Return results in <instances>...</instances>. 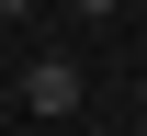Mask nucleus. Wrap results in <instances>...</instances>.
<instances>
[{
    "mask_svg": "<svg viewBox=\"0 0 147 136\" xmlns=\"http://www.w3.org/2000/svg\"><path fill=\"white\" fill-rule=\"evenodd\" d=\"M0 12H34V0H0Z\"/></svg>",
    "mask_w": 147,
    "mask_h": 136,
    "instance_id": "7ed1b4c3",
    "label": "nucleus"
},
{
    "mask_svg": "<svg viewBox=\"0 0 147 136\" xmlns=\"http://www.w3.org/2000/svg\"><path fill=\"white\" fill-rule=\"evenodd\" d=\"M79 12H125V0H79Z\"/></svg>",
    "mask_w": 147,
    "mask_h": 136,
    "instance_id": "f03ea898",
    "label": "nucleus"
},
{
    "mask_svg": "<svg viewBox=\"0 0 147 136\" xmlns=\"http://www.w3.org/2000/svg\"><path fill=\"white\" fill-rule=\"evenodd\" d=\"M136 136H147V125H136Z\"/></svg>",
    "mask_w": 147,
    "mask_h": 136,
    "instance_id": "20e7f679",
    "label": "nucleus"
},
{
    "mask_svg": "<svg viewBox=\"0 0 147 136\" xmlns=\"http://www.w3.org/2000/svg\"><path fill=\"white\" fill-rule=\"evenodd\" d=\"M23 102H34V114H79V68H68V57H34Z\"/></svg>",
    "mask_w": 147,
    "mask_h": 136,
    "instance_id": "f257e3e1",
    "label": "nucleus"
}]
</instances>
